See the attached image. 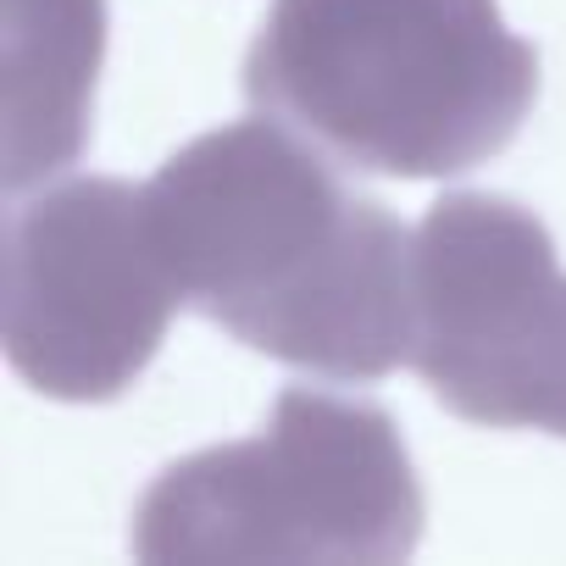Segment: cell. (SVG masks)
I'll return each instance as SVG.
<instances>
[{"label": "cell", "instance_id": "obj_3", "mask_svg": "<svg viewBox=\"0 0 566 566\" xmlns=\"http://www.w3.org/2000/svg\"><path fill=\"white\" fill-rule=\"evenodd\" d=\"M428 522L400 422L373 400L283 389L266 428L172 461L134 505V555L395 566Z\"/></svg>", "mask_w": 566, "mask_h": 566}, {"label": "cell", "instance_id": "obj_5", "mask_svg": "<svg viewBox=\"0 0 566 566\" xmlns=\"http://www.w3.org/2000/svg\"><path fill=\"white\" fill-rule=\"evenodd\" d=\"M184 306L150 184L67 178L7 228V361L45 400H117Z\"/></svg>", "mask_w": 566, "mask_h": 566}, {"label": "cell", "instance_id": "obj_4", "mask_svg": "<svg viewBox=\"0 0 566 566\" xmlns=\"http://www.w3.org/2000/svg\"><path fill=\"white\" fill-rule=\"evenodd\" d=\"M406 367L467 422L566 439V272L527 206L444 195L422 217Z\"/></svg>", "mask_w": 566, "mask_h": 566}, {"label": "cell", "instance_id": "obj_1", "mask_svg": "<svg viewBox=\"0 0 566 566\" xmlns=\"http://www.w3.org/2000/svg\"><path fill=\"white\" fill-rule=\"evenodd\" d=\"M178 295L239 345L373 384L411 356V233L277 117L189 139L150 178Z\"/></svg>", "mask_w": 566, "mask_h": 566}, {"label": "cell", "instance_id": "obj_6", "mask_svg": "<svg viewBox=\"0 0 566 566\" xmlns=\"http://www.w3.org/2000/svg\"><path fill=\"white\" fill-rule=\"evenodd\" d=\"M7 189L84 150L101 67V0H7Z\"/></svg>", "mask_w": 566, "mask_h": 566}, {"label": "cell", "instance_id": "obj_2", "mask_svg": "<svg viewBox=\"0 0 566 566\" xmlns=\"http://www.w3.org/2000/svg\"><path fill=\"white\" fill-rule=\"evenodd\" d=\"M244 95L356 172L455 178L516 139L538 56L494 0H272Z\"/></svg>", "mask_w": 566, "mask_h": 566}]
</instances>
